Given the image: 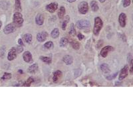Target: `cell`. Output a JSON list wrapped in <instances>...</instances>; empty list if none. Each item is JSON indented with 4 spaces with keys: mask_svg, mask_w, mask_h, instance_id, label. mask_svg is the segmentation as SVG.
<instances>
[{
    "mask_svg": "<svg viewBox=\"0 0 133 116\" xmlns=\"http://www.w3.org/2000/svg\"><path fill=\"white\" fill-rule=\"evenodd\" d=\"M103 27V22L99 17H96L94 20V27H93V34L95 36H98L100 32Z\"/></svg>",
    "mask_w": 133,
    "mask_h": 116,
    "instance_id": "6da1fadb",
    "label": "cell"
},
{
    "mask_svg": "<svg viewBox=\"0 0 133 116\" xmlns=\"http://www.w3.org/2000/svg\"><path fill=\"white\" fill-rule=\"evenodd\" d=\"M13 21L15 25L16 26V27H21L23 24V15L19 11H17L13 14Z\"/></svg>",
    "mask_w": 133,
    "mask_h": 116,
    "instance_id": "7a4b0ae2",
    "label": "cell"
},
{
    "mask_svg": "<svg viewBox=\"0 0 133 116\" xmlns=\"http://www.w3.org/2000/svg\"><path fill=\"white\" fill-rule=\"evenodd\" d=\"M91 26V22L87 19H80L77 22V27L79 29H89Z\"/></svg>",
    "mask_w": 133,
    "mask_h": 116,
    "instance_id": "3957f363",
    "label": "cell"
},
{
    "mask_svg": "<svg viewBox=\"0 0 133 116\" xmlns=\"http://www.w3.org/2000/svg\"><path fill=\"white\" fill-rule=\"evenodd\" d=\"M78 12L82 15H85L89 11V5L86 2H81L78 6Z\"/></svg>",
    "mask_w": 133,
    "mask_h": 116,
    "instance_id": "277c9868",
    "label": "cell"
},
{
    "mask_svg": "<svg viewBox=\"0 0 133 116\" xmlns=\"http://www.w3.org/2000/svg\"><path fill=\"white\" fill-rule=\"evenodd\" d=\"M114 50H115V48L113 47H112V46H105L104 47H102V49L100 50V56H102V58H106V57L108 56V55H109V53L110 52L113 51Z\"/></svg>",
    "mask_w": 133,
    "mask_h": 116,
    "instance_id": "5b68a950",
    "label": "cell"
},
{
    "mask_svg": "<svg viewBox=\"0 0 133 116\" xmlns=\"http://www.w3.org/2000/svg\"><path fill=\"white\" fill-rule=\"evenodd\" d=\"M128 66L125 65L124 67L122 68L120 70V73H119V80L120 81H122L124 79L126 78L128 74Z\"/></svg>",
    "mask_w": 133,
    "mask_h": 116,
    "instance_id": "8992f818",
    "label": "cell"
},
{
    "mask_svg": "<svg viewBox=\"0 0 133 116\" xmlns=\"http://www.w3.org/2000/svg\"><path fill=\"white\" fill-rule=\"evenodd\" d=\"M16 29V26L13 23H9L4 27V33L6 34H9L13 33Z\"/></svg>",
    "mask_w": 133,
    "mask_h": 116,
    "instance_id": "52a82bcc",
    "label": "cell"
},
{
    "mask_svg": "<svg viewBox=\"0 0 133 116\" xmlns=\"http://www.w3.org/2000/svg\"><path fill=\"white\" fill-rule=\"evenodd\" d=\"M126 20H127V17L126 15L124 13H121L119 16V25L121 27L124 28L126 25Z\"/></svg>",
    "mask_w": 133,
    "mask_h": 116,
    "instance_id": "ba28073f",
    "label": "cell"
},
{
    "mask_svg": "<svg viewBox=\"0 0 133 116\" xmlns=\"http://www.w3.org/2000/svg\"><path fill=\"white\" fill-rule=\"evenodd\" d=\"M48 37V33L47 31H42L41 33H38L37 34V40L39 43H43Z\"/></svg>",
    "mask_w": 133,
    "mask_h": 116,
    "instance_id": "9c48e42d",
    "label": "cell"
},
{
    "mask_svg": "<svg viewBox=\"0 0 133 116\" xmlns=\"http://www.w3.org/2000/svg\"><path fill=\"white\" fill-rule=\"evenodd\" d=\"M17 57V52L16 49L14 47H12L9 51L7 54V60L9 61H12L15 60Z\"/></svg>",
    "mask_w": 133,
    "mask_h": 116,
    "instance_id": "30bf717a",
    "label": "cell"
},
{
    "mask_svg": "<svg viewBox=\"0 0 133 116\" xmlns=\"http://www.w3.org/2000/svg\"><path fill=\"white\" fill-rule=\"evenodd\" d=\"M23 58L24 61L27 63L31 64L33 62V56L29 51H25L23 53Z\"/></svg>",
    "mask_w": 133,
    "mask_h": 116,
    "instance_id": "8fae6325",
    "label": "cell"
},
{
    "mask_svg": "<svg viewBox=\"0 0 133 116\" xmlns=\"http://www.w3.org/2000/svg\"><path fill=\"white\" fill-rule=\"evenodd\" d=\"M57 8H58V4L56 2H53V3L48 4L45 7L46 10L49 13H54L56 11Z\"/></svg>",
    "mask_w": 133,
    "mask_h": 116,
    "instance_id": "7c38bea8",
    "label": "cell"
},
{
    "mask_svg": "<svg viewBox=\"0 0 133 116\" xmlns=\"http://www.w3.org/2000/svg\"><path fill=\"white\" fill-rule=\"evenodd\" d=\"M35 23L39 26L43 25L44 23V17L42 14L39 13L35 17Z\"/></svg>",
    "mask_w": 133,
    "mask_h": 116,
    "instance_id": "4fadbf2b",
    "label": "cell"
},
{
    "mask_svg": "<svg viewBox=\"0 0 133 116\" xmlns=\"http://www.w3.org/2000/svg\"><path fill=\"white\" fill-rule=\"evenodd\" d=\"M62 76V72L61 70H56L54 72L53 76V80L54 83H57Z\"/></svg>",
    "mask_w": 133,
    "mask_h": 116,
    "instance_id": "5bb4252c",
    "label": "cell"
},
{
    "mask_svg": "<svg viewBox=\"0 0 133 116\" xmlns=\"http://www.w3.org/2000/svg\"><path fill=\"white\" fill-rule=\"evenodd\" d=\"M63 61L67 65H71L73 62V56L70 55H65L63 57Z\"/></svg>",
    "mask_w": 133,
    "mask_h": 116,
    "instance_id": "9a60e30c",
    "label": "cell"
},
{
    "mask_svg": "<svg viewBox=\"0 0 133 116\" xmlns=\"http://www.w3.org/2000/svg\"><path fill=\"white\" fill-rule=\"evenodd\" d=\"M38 68H39L38 64H37V63H35V64H33L30 66L28 68V72L33 74H35V73L37 72Z\"/></svg>",
    "mask_w": 133,
    "mask_h": 116,
    "instance_id": "2e32d148",
    "label": "cell"
},
{
    "mask_svg": "<svg viewBox=\"0 0 133 116\" xmlns=\"http://www.w3.org/2000/svg\"><path fill=\"white\" fill-rule=\"evenodd\" d=\"M59 34H60V32H59V30L58 28H55L54 29H53V31H51V38L56 39L59 36Z\"/></svg>",
    "mask_w": 133,
    "mask_h": 116,
    "instance_id": "e0dca14e",
    "label": "cell"
},
{
    "mask_svg": "<svg viewBox=\"0 0 133 116\" xmlns=\"http://www.w3.org/2000/svg\"><path fill=\"white\" fill-rule=\"evenodd\" d=\"M65 11H66L65 8L63 6H61V7L59 8L57 15H58L59 18L60 19H63L64 16H65Z\"/></svg>",
    "mask_w": 133,
    "mask_h": 116,
    "instance_id": "ac0fdd59",
    "label": "cell"
},
{
    "mask_svg": "<svg viewBox=\"0 0 133 116\" xmlns=\"http://www.w3.org/2000/svg\"><path fill=\"white\" fill-rule=\"evenodd\" d=\"M69 41L66 37H62L59 41V46L60 47H66L68 45Z\"/></svg>",
    "mask_w": 133,
    "mask_h": 116,
    "instance_id": "d6986e66",
    "label": "cell"
},
{
    "mask_svg": "<svg viewBox=\"0 0 133 116\" xmlns=\"http://www.w3.org/2000/svg\"><path fill=\"white\" fill-rule=\"evenodd\" d=\"M24 41L28 44H30L32 41V39H33V36H32V34H30V33H26L23 35V36Z\"/></svg>",
    "mask_w": 133,
    "mask_h": 116,
    "instance_id": "ffe728a7",
    "label": "cell"
},
{
    "mask_svg": "<svg viewBox=\"0 0 133 116\" xmlns=\"http://www.w3.org/2000/svg\"><path fill=\"white\" fill-rule=\"evenodd\" d=\"M100 70L103 72L104 73H109L111 72V70H110V68L109 66L107 63H103L100 66Z\"/></svg>",
    "mask_w": 133,
    "mask_h": 116,
    "instance_id": "44dd1931",
    "label": "cell"
},
{
    "mask_svg": "<svg viewBox=\"0 0 133 116\" xmlns=\"http://www.w3.org/2000/svg\"><path fill=\"white\" fill-rule=\"evenodd\" d=\"M90 5H91V9H92V10H93L94 12H97V11L98 10V9H99L97 2H96V1H95V0L92 1V2H91Z\"/></svg>",
    "mask_w": 133,
    "mask_h": 116,
    "instance_id": "7402d4cb",
    "label": "cell"
},
{
    "mask_svg": "<svg viewBox=\"0 0 133 116\" xmlns=\"http://www.w3.org/2000/svg\"><path fill=\"white\" fill-rule=\"evenodd\" d=\"M39 59H40L41 61H43V62L46 64H50L52 62V59L51 58L49 57V56H41L39 57Z\"/></svg>",
    "mask_w": 133,
    "mask_h": 116,
    "instance_id": "603a6c76",
    "label": "cell"
},
{
    "mask_svg": "<svg viewBox=\"0 0 133 116\" xmlns=\"http://www.w3.org/2000/svg\"><path fill=\"white\" fill-rule=\"evenodd\" d=\"M69 33L71 36H74L77 34V31H76V29H75V25L73 23L71 24L69 28Z\"/></svg>",
    "mask_w": 133,
    "mask_h": 116,
    "instance_id": "cb8c5ba5",
    "label": "cell"
},
{
    "mask_svg": "<svg viewBox=\"0 0 133 116\" xmlns=\"http://www.w3.org/2000/svg\"><path fill=\"white\" fill-rule=\"evenodd\" d=\"M34 82H35L34 78L33 77H29L28 78V80H26V82L23 84V86H27V87L31 86V84H33Z\"/></svg>",
    "mask_w": 133,
    "mask_h": 116,
    "instance_id": "d4e9b609",
    "label": "cell"
},
{
    "mask_svg": "<svg viewBox=\"0 0 133 116\" xmlns=\"http://www.w3.org/2000/svg\"><path fill=\"white\" fill-rule=\"evenodd\" d=\"M66 17H67V18L63 21L62 26H61V27H62V29L63 31H65L66 29H67V26L68 23L69 21V15H67Z\"/></svg>",
    "mask_w": 133,
    "mask_h": 116,
    "instance_id": "484cf974",
    "label": "cell"
},
{
    "mask_svg": "<svg viewBox=\"0 0 133 116\" xmlns=\"http://www.w3.org/2000/svg\"><path fill=\"white\" fill-rule=\"evenodd\" d=\"M43 46L47 49H53L54 47V44L52 41H47L44 44Z\"/></svg>",
    "mask_w": 133,
    "mask_h": 116,
    "instance_id": "4316f807",
    "label": "cell"
},
{
    "mask_svg": "<svg viewBox=\"0 0 133 116\" xmlns=\"http://www.w3.org/2000/svg\"><path fill=\"white\" fill-rule=\"evenodd\" d=\"M71 45H72V47L75 50H76V51L80 49V43L76 41H74L72 42Z\"/></svg>",
    "mask_w": 133,
    "mask_h": 116,
    "instance_id": "83f0119b",
    "label": "cell"
},
{
    "mask_svg": "<svg viewBox=\"0 0 133 116\" xmlns=\"http://www.w3.org/2000/svg\"><path fill=\"white\" fill-rule=\"evenodd\" d=\"M15 9L17 11H21V0H15Z\"/></svg>",
    "mask_w": 133,
    "mask_h": 116,
    "instance_id": "f1b7e54d",
    "label": "cell"
},
{
    "mask_svg": "<svg viewBox=\"0 0 133 116\" xmlns=\"http://www.w3.org/2000/svg\"><path fill=\"white\" fill-rule=\"evenodd\" d=\"M11 78V74L9 72H5L2 77V80H9Z\"/></svg>",
    "mask_w": 133,
    "mask_h": 116,
    "instance_id": "f546056e",
    "label": "cell"
},
{
    "mask_svg": "<svg viewBox=\"0 0 133 116\" xmlns=\"http://www.w3.org/2000/svg\"><path fill=\"white\" fill-rule=\"evenodd\" d=\"M130 4H131V0H122V4L124 7H128Z\"/></svg>",
    "mask_w": 133,
    "mask_h": 116,
    "instance_id": "4dcf8cb0",
    "label": "cell"
},
{
    "mask_svg": "<svg viewBox=\"0 0 133 116\" xmlns=\"http://www.w3.org/2000/svg\"><path fill=\"white\" fill-rule=\"evenodd\" d=\"M127 60L130 65H132V53H129L128 55Z\"/></svg>",
    "mask_w": 133,
    "mask_h": 116,
    "instance_id": "1f68e13d",
    "label": "cell"
},
{
    "mask_svg": "<svg viewBox=\"0 0 133 116\" xmlns=\"http://www.w3.org/2000/svg\"><path fill=\"white\" fill-rule=\"evenodd\" d=\"M118 74V73H115V74H111V75H109V76H108L106 77V78L108 80H113V79H115L116 77H117V75Z\"/></svg>",
    "mask_w": 133,
    "mask_h": 116,
    "instance_id": "d6a6232c",
    "label": "cell"
},
{
    "mask_svg": "<svg viewBox=\"0 0 133 116\" xmlns=\"http://www.w3.org/2000/svg\"><path fill=\"white\" fill-rule=\"evenodd\" d=\"M23 46L19 45L18 47H17V49H16L17 54H19V53H22V52H23Z\"/></svg>",
    "mask_w": 133,
    "mask_h": 116,
    "instance_id": "836d02e7",
    "label": "cell"
},
{
    "mask_svg": "<svg viewBox=\"0 0 133 116\" xmlns=\"http://www.w3.org/2000/svg\"><path fill=\"white\" fill-rule=\"evenodd\" d=\"M77 38H78V39L79 41H82L85 38V36L83 35V34H82V33H78V34H77Z\"/></svg>",
    "mask_w": 133,
    "mask_h": 116,
    "instance_id": "e575fe53",
    "label": "cell"
},
{
    "mask_svg": "<svg viewBox=\"0 0 133 116\" xmlns=\"http://www.w3.org/2000/svg\"><path fill=\"white\" fill-rule=\"evenodd\" d=\"M102 44H103V41L102 40H100L98 41V44L97 45V48L98 49V48H100V47L102 45Z\"/></svg>",
    "mask_w": 133,
    "mask_h": 116,
    "instance_id": "d590c367",
    "label": "cell"
},
{
    "mask_svg": "<svg viewBox=\"0 0 133 116\" xmlns=\"http://www.w3.org/2000/svg\"><path fill=\"white\" fill-rule=\"evenodd\" d=\"M18 44L19 45H21V46H23L24 44H23V41H22L21 38H19L18 40Z\"/></svg>",
    "mask_w": 133,
    "mask_h": 116,
    "instance_id": "8d00e7d4",
    "label": "cell"
},
{
    "mask_svg": "<svg viewBox=\"0 0 133 116\" xmlns=\"http://www.w3.org/2000/svg\"><path fill=\"white\" fill-rule=\"evenodd\" d=\"M121 81H120L119 80V82H116V83H115V85H116V86H119L120 85H122V84H121Z\"/></svg>",
    "mask_w": 133,
    "mask_h": 116,
    "instance_id": "74e56055",
    "label": "cell"
},
{
    "mask_svg": "<svg viewBox=\"0 0 133 116\" xmlns=\"http://www.w3.org/2000/svg\"><path fill=\"white\" fill-rule=\"evenodd\" d=\"M128 71L130 72V74H132V65H130V68L128 69Z\"/></svg>",
    "mask_w": 133,
    "mask_h": 116,
    "instance_id": "f35d334b",
    "label": "cell"
},
{
    "mask_svg": "<svg viewBox=\"0 0 133 116\" xmlns=\"http://www.w3.org/2000/svg\"><path fill=\"white\" fill-rule=\"evenodd\" d=\"M69 3H73V2H76L77 0H67Z\"/></svg>",
    "mask_w": 133,
    "mask_h": 116,
    "instance_id": "ab89813d",
    "label": "cell"
},
{
    "mask_svg": "<svg viewBox=\"0 0 133 116\" xmlns=\"http://www.w3.org/2000/svg\"><path fill=\"white\" fill-rule=\"evenodd\" d=\"M18 72L20 73V74H23V70H22L21 69H20V70H18Z\"/></svg>",
    "mask_w": 133,
    "mask_h": 116,
    "instance_id": "60d3db41",
    "label": "cell"
},
{
    "mask_svg": "<svg viewBox=\"0 0 133 116\" xmlns=\"http://www.w3.org/2000/svg\"><path fill=\"white\" fill-rule=\"evenodd\" d=\"M98 1H99V2H100V3H104V2H105L106 0H98Z\"/></svg>",
    "mask_w": 133,
    "mask_h": 116,
    "instance_id": "b9f144b4",
    "label": "cell"
},
{
    "mask_svg": "<svg viewBox=\"0 0 133 116\" xmlns=\"http://www.w3.org/2000/svg\"><path fill=\"white\" fill-rule=\"evenodd\" d=\"M2 22L0 21V29H2Z\"/></svg>",
    "mask_w": 133,
    "mask_h": 116,
    "instance_id": "7bdbcfd3",
    "label": "cell"
}]
</instances>
